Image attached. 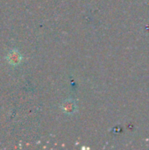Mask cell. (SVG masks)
Returning <instances> with one entry per match:
<instances>
[{
	"label": "cell",
	"instance_id": "cell-1",
	"mask_svg": "<svg viewBox=\"0 0 149 150\" xmlns=\"http://www.w3.org/2000/svg\"><path fill=\"white\" fill-rule=\"evenodd\" d=\"M22 60H23L22 54H21L20 52H19L18 49H16V48L11 50V51L8 53V54L6 55V61H7V62L9 63V65H11V66H12V67H17V66H18V65L21 63Z\"/></svg>",
	"mask_w": 149,
	"mask_h": 150
},
{
	"label": "cell",
	"instance_id": "cell-2",
	"mask_svg": "<svg viewBox=\"0 0 149 150\" xmlns=\"http://www.w3.org/2000/svg\"><path fill=\"white\" fill-rule=\"evenodd\" d=\"M61 109L63 110V112L67 114H72L76 112V102L73 100H66L61 106Z\"/></svg>",
	"mask_w": 149,
	"mask_h": 150
}]
</instances>
